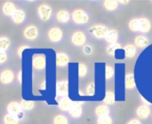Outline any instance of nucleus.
<instances>
[{"label":"nucleus","mask_w":152,"mask_h":124,"mask_svg":"<svg viewBox=\"0 0 152 124\" xmlns=\"http://www.w3.org/2000/svg\"><path fill=\"white\" fill-rule=\"evenodd\" d=\"M72 20L78 25H84L86 24L89 21V16L87 12L82 9H77L75 10L71 14Z\"/></svg>","instance_id":"obj_1"},{"label":"nucleus","mask_w":152,"mask_h":124,"mask_svg":"<svg viewBox=\"0 0 152 124\" xmlns=\"http://www.w3.org/2000/svg\"><path fill=\"white\" fill-rule=\"evenodd\" d=\"M52 12H53V9L51 7V5L47 4H43L41 5L38 6L37 8V14L40 18V20L42 21H48L52 16Z\"/></svg>","instance_id":"obj_2"},{"label":"nucleus","mask_w":152,"mask_h":124,"mask_svg":"<svg viewBox=\"0 0 152 124\" xmlns=\"http://www.w3.org/2000/svg\"><path fill=\"white\" fill-rule=\"evenodd\" d=\"M89 31L92 35H94V37L101 39V38H105L109 30H108L107 26L102 25V24H97V25L92 26Z\"/></svg>","instance_id":"obj_3"},{"label":"nucleus","mask_w":152,"mask_h":124,"mask_svg":"<svg viewBox=\"0 0 152 124\" xmlns=\"http://www.w3.org/2000/svg\"><path fill=\"white\" fill-rule=\"evenodd\" d=\"M62 37H63L62 30L61 28H57V27H53L48 31V38L53 43L61 42Z\"/></svg>","instance_id":"obj_4"},{"label":"nucleus","mask_w":152,"mask_h":124,"mask_svg":"<svg viewBox=\"0 0 152 124\" xmlns=\"http://www.w3.org/2000/svg\"><path fill=\"white\" fill-rule=\"evenodd\" d=\"M24 37L28 41H34L38 36V29L36 26H28L23 31Z\"/></svg>","instance_id":"obj_5"},{"label":"nucleus","mask_w":152,"mask_h":124,"mask_svg":"<svg viewBox=\"0 0 152 124\" xmlns=\"http://www.w3.org/2000/svg\"><path fill=\"white\" fill-rule=\"evenodd\" d=\"M71 42L76 46H83L86 42V36L82 31H76L71 37Z\"/></svg>","instance_id":"obj_6"},{"label":"nucleus","mask_w":152,"mask_h":124,"mask_svg":"<svg viewBox=\"0 0 152 124\" xmlns=\"http://www.w3.org/2000/svg\"><path fill=\"white\" fill-rule=\"evenodd\" d=\"M0 81L2 84L7 85L14 81V73L11 69H4L2 71L0 75Z\"/></svg>","instance_id":"obj_7"},{"label":"nucleus","mask_w":152,"mask_h":124,"mask_svg":"<svg viewBox=\"0 0 152 124\" xmlns=\"http://www.w3.org/2000/svg\"><path fill=\"white\" fill-rule=\"evenodd\" d=\"M46 61H45V55L39 54V55H35L32 60V66L35 69L37 70H43L45 67Z\"/></svg>","instance_id":"obj_8"},{"label":"nucleus","mask_w":152,"mask_h":124,"mask_svg":"<svg viewBox=\"0 0 152 124\" xmlns=\"http://www.w3.org/2000/svg\"><path fill=\"white\" fill-rule=\"evenodd\" d=\"M151 115V109L146 105H142L136 109V115L141 120H147Z\"/></svg>","instance_id":"obj_9"},{"label":"nucleus","mask_w":152,"mask_h":124,"mask_svg":"<svg viewBox=\"0 0 152 124\" xmlns=\"http://www.w3.org/2000/svg\"><path fill=\"white\" fill-rule=\"evenodd\" d=\"M21 106L20 103H18L16 101H12L10 102L7 106V111L9 113V115H14V116H18L21 114Z\"/></svg>","instance_id":"obj_10"},{"label":"nucleus","mask_w":152,"mask_h":124,"mask_svg":"<svg viewBox=\"0 0 152 124\" xmlns=\"http://www.w3.org/2000/svg\"><path fill=\"white\" fill-rule=\"evenodd\" d=\"M56 92L58 96L65 97L69 93V83L67 81H61L57 83Z\"/></svg>","instance_id":"obj_11"},{"label":"nucleus","mask_w":152,"mask_h":124,"mask_svg":"<svg viewBox=\"0 0 152 124\" xmlns=\"http://www.w3.org/2000/svg\"><path fill=\"white\" fill-rule=\"evenodd\" d=\"M69 62V56L64 52H59L56 54V66L59 67H63L67 66Z\"/></svg>","instance_id":"obj_12"},{"label":"nucleus","mask_w":152,"mask_h":124,"mask_svg":"<svg viewBox=\"0 0 152 124\" xmlns=\"http://www.w3.org/2000/svg\"><path fill=\"white\" fill-rule=\"evenodd\" d=\"M16 7H15V4L10 1L8 2H5L4 4H3V7H2V11L4 12V15L6 16H12L13 13L16 12Z\"/></svg>","instance_id":"obj_13"},{"label":"nucleus","mask_w":152,"mask_h":124,"mask_svg":"<svg viewBox=\"0 0 152 124\" xmlns=\"http://www.w3.org/2000/svg\"><path fill=\"white\" fill-rule=\"evenodd\" d=\"M140 20V28L139 31L142 33H149L151 29V22L146 18H141Z\"/></svg>","instance_id":"obj_14"},{"label":"nucleus","mask_w":152,"mask_h":124,"mask_svg":"<svg viewBox=\"0 0 152 124\" xmlns=\"http://www.w3.org/2000/svg\"><path fill=\"white\" fill-rule=\"evenodd\" d=\"M25 12L23 10L21 9H17L16 12L13 13V15L12 16V20L13 23L15 24H20L24 21L25 20Z\"/></svg>","instance_id":"obj_15"},{"label":"nucleus","mask_w":152,"mask_h":124,"mask_svg":"<svg viewBox=\"0 0 152 124\" xmlns=\"http://www.w3.org/2000/svg\"><path fill=\"white\" fill-rule=\"evenodd\" d=\"M72 106H73V103L71 102L70 99H69L67 98L61 99L58 103V107H59L60 110H61L63 112H69L70 110V108L72 107Z\"/></svg>","instance_id":"obj_16"},{"label":"nucleus","mask_w":152,"mask_h":124,"mask_svg":"<svg viewBox=\"0 0 152 124\" xmlns=\"http://www.w3.org/2000/svg\"><path fill=\"white\" fill-rule=\"evenodd\" d=\"M82 107L79 104H73L72 107L70 108V110L69 111V115L74 118V119H77L82 115Z\"/></svg>","instance_id":"obj_17"},{"label":"nucleus","mask_w":152,"mask_h":124,"mask_svg":"<svg viewBox=\"0 0 152 124\" xmlns=\"http://www.w3.org/2000/svg\"><path fill=\"white\" fill-rule=\"evenodd\" d=\"M118 38V34L117 30L116 29H110L108 31V33H107V35H106L104 39L109 44H117Z\"/></svg>","instance_id":"obj_18"},{"label":"nucleus","mask_w":152,"mask_h":124,"mask_svg":"<svg viewBox=\"0 0 152 124\" xmlns=\"http://www.w3.org/2000/svg\"><path fill=\"white\" fill-rule=\"evenodd\" d=\"M56 19L61 23H67L70 19V13L66 10H61L56 13Z\"/></svg>","instance_id":"obj_19"},{"label":"nucleus","mask_w":152,"mask_h":124,"mask_svg":"<svg viewBox=\"0 0 152 124\" xmlns=\"http://www.w3.org/2000/svg\"><path fill=\"white\" fill-rule=\"evenodd\" d=\"M110 114V108L106 105H100L95 108V115L100 117H104V116H109Z\"/></svg>","instance_id":"obj_20"},{"label":"nucleus","mask_w":152,"mask_h":124,"mask_svg":"<svg viewBox=\"0 0 152 124\" xmlns=\"http://www.w3.org/2000/svg\"><path fill=\"white\" fill-rule=\"evenodd\" d=\"M118 1L116 0H107L103 2V8L106 11L109 12H113L118 7Z\"/></svg>","instance_id":"obj_21"},{"label":"nucleus","mask_w":152,"mask_h":124,"mask_svg":"<svg viewBox=\"0 0 152 124\" xmlns=\"http://www.w3.org/2000/svg\"><path fill=\"white\" fill-rule=\"evenodd\" d=\"M124 51H125V55L126 58H134L137 52L136 50V46L134 44H127L124 47Z\"/></svg>","instance_id":"obj_22"},{"label":"nucleus","mask_w":152,"mask_h":124,"mask_svg":"<svg viewBox=\"0 0 152 124\" xmlns=\"http://www.w3.org/2000/svg\"><path fill=\"white\" fill-rule=\"evenodd\" d=\"M149 44V40L146 36H139L134 39V45L139 48H144Z\"/></svg>","instance_id":"obj_23"},{"label":"nucleus","mask_w":152,"mask_h":124,"mask_svg":"<svg viewBox=\"0 0 152 124\" xmlns=\"http://www.w3.org/2000/svg\"><path fill=\"white\" fill-rule=\"evenodd\" d=\"M125 83H126V88L127 90H133L135 88V81H134V75L129 74L126 75V80H125Z\"/></svg>","instance_id":"obj_24"},{"label":"nucleus","mask_w":152,"mask_h":124,"mask_svg":"<svg viewBox=\"0 0 152 124\" xmlns=\"http://www.w3.org/2000/svg\"><path fill=\"white\" fill-rule=\"evenodd\" d=\"M104 103L106 105H114L115 104V94L112 91H107L104 98Z\"/></svg>","instance_id":"obj_25"},{"label":"nucleus","mask_w":152,"mask_h":124,"mask_svg":"<svg viewBox=\"0 0 152 124\" xmlns=\"http://www.w3.org/2000/svg\"><path fill=\"white\" fill-rule=\"evenodd\" d=\"M4 124H18L19 123V119L12 115H5L4 117Z\"/></svg>","instance_id":"obj_26"},{"label":"nucleus","mask_w":152,"mask_h":124,"mask_svg":"<svg viewBox=\"0 0 152 124\" xmlns=\"http://www.w3.org/2000/svg\"><path fill=\"white\" fill-rule=\"evenodd\" d=\"M10 44H11V42L8 37H5V36L0 37V50L1 51H5L9 48Z\"/></svg>","instance_id":"obj_27"},{"label":"nucleus","mask_w":152,"mask_h":124,"mask_svg":"<svg viewBox=\"0 0 152 124\" xmlns=\"http://www.w3.org/2000/svg\"><path fill=\"white\" fill-rule=\"evenodd\" d=\"M53 124H69V120L65 115H58L53 118Z\"/></svg>","instance_id":"obj_28"},{"label":"nucleus","mask_w":152,"mask_h":124,"mask_svg":"<svg viewBox=\"0 0 152 124\" xmlns=\"http://www.w3.org/2000/svg\"><path fill=\"white\" fill-rule=\"evenodd\" d=\"M130 30L134 31V32H137L139 31L140 28V20L139 19H133L130 20L129 25H128Z\"/></svg>","instance_id":"obj_29"},{"label":"nucleus","mask_w":152,"mask_h":124,"mask_svg":"<svg viewBox=\"0 0 152 124\" xmlns=\"http://www.w3.org/2000/svg\"><path fill=\"white\" fill-rule=\"evenodd\" d=\"M118 49H121V45L119 44H110L107 48V52L108 54H110V56H113L115 55L116 51L118 50Z\"/></svg>","instance_id":"obj_30"},{"label":"nucleus","mask_w":152,"mask_h":124,"mask_svg":"<svg viewBox=\"0 0 152 124\" xmlns=\"http://www.w3.org/2000/svg\"><path fill=\"white\" fill-rule=\"evenodd\" d=\"M34 102L33 101H30V100H21L20 102V106H21V108L24 109V110H31L33 107H34Z\"/></svg>","instance_id":"obj_31"},{"label":"nucleus","mask_w":152,"mask_h":124,"mask_svg":"<svg viewBox=\"0 0 152 124\" xmlns=\"http://www.w3.org/2000/svg\"><path fill=\"white\" fill-rule=\"evenodd\" d=\"M115 75V71H114V68L111 67V66H106L105 67V77L107 80H110Z\"/></svg>","instance_id":"obj_32"},{"label":"nucleus","mask_w":152,"mask_h":124,"mask_svg":"<svg viewBox=\"0 0 152 124\" xmlns=\"http://www.w3.org/2000/svg\"><path fill=\"white\" fill-rule=\"evenodd\" d=\"M87 74V67L84 63H80L78 65V75L79 77L83 78Z\"/></svg>","instance_id":"obj_33"},{"label":"nucleus","mask_w":152,"mask_h":124,"mask_svg":"<svg viewBox=\"0 0 152 124\" xmlns=\"http://www.w3.org/2000/svg\"><path fill=\"white\" fill-rule=\"evenodd\" d=\"M97 124H113V120L110 116L100 117L97 119Z\"/></svg>","instance_id":"obj_34"},{"label":"nucleus","mask_w":152,"mask_h":124,"mask_svg":"<svg viewBox=\"0 0 152 124\" xmlns=\"http://www.w3.org/2000/svg\"><path fill=\"white\" fill-rule=\"evenodd\" d=\"M86 95L88 96H93L94 94V91H95V87H94V83H91L87 85L86 87Z\"/></svg>","instance_id":"obj_35"},{"label":"nucleus","mask_w":152,"mask_h":124,"mask_svg":"<svg viewBox=\"0 0 152 124\" xmlns=\"http://www.w3.org/2000/svg\"><path fill=\"white\" fill-rule=\"evenodd\" d=\"M7 60V54L5 51H0V64L3 65Z\"/></svg>","instance_id":"obj_36"},{"label":"nucleus","mask_w":152,"mask_h":124,"mask_svg":"<svg viewBox=\"0 0 152 124\" xmlns=\"http://www.w3.org/2000/svg\"><path fill=\"white\" fill-rule=\"evenodd\" d=\"M83 51H84V52H85L86 54L90 55V54L92 53V51H93V49H92V47H91L90 45H86V46L83 48Z\"/></svg>","instance_id":"obj_37"},{"label":"nucleus","mask_w":152,"mask_h":124,"mask_svg":"<svg viewBox=\"0 0 152 124\" xmlns=\"http://www.w3.org/2000/svg\"><path fill=\"white\" fill-rule=\"evenodd\" d=\"M28 46H26V45L20 47V48H19V50H18V51H17L18 57H19V58H20V57H21V55H22V52H23V51H24V50H26V49H28Z\"/></svg>","instance_id":"obj_38"},{"label":"nucleus","mask_w":152,"mask_h":124,"mask_svg":"<svg viewBox=\"0 0 152 124\" xmlns=\"http://www.w3.org/2000/svg\"><path fill=\"white\" fill-rule=\"evenodd\" d=\"M126 124H142V123H141V121L138 120V119H132V120H130L129 122H127Z\"/></svg>","instance_id":"obj_39"},{"label":"nucleus","mask_w":152,"mask_h":124,"mask_svg":"<svg viewBox=\"0 0 152 124\" xmlns=\"http://www.w3.org/2000/svg\"><path fill=\"white\" fill-rule=\"evenodd\" d=\"M18 81H19V83H21V82H22V73H21V71H20L19 72V74H18Z\"/></svg>","instance_id":"obj_40"},{"label":"nucleus","mask_w":152,"mask_h":124,"mask_svg":"<svg viewBox=\"0 0 152 124\" xmlns=\"http://www.w3.org/2000/svg\"><path fill=\"white\" fill-rule=\"evenodd\" d=\"M119 3H121V4H129V1H118Z\"/></svg>","instance_id":"obj_41"}]
</instances>
